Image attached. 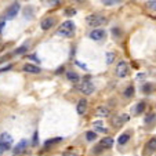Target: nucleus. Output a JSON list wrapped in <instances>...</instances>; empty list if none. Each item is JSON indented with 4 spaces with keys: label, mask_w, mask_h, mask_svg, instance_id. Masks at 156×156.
<instances>
[{
    "label": "nucleus",
    "mask_w": 156,
    "mask_h": 156,
    "mask_svg": "<svg viewBox=\"0 0 156 156\" xmlns=\"http://www.w3.org/2000/svg\"><path fill=\"white\" fill-rule=\"evenodd\" d=\"M24 71L28 72V73H39V72H40V68H39V66H36V65L27 64L24 66Z\"/></svg>",
    "instance_id": "16"
},
{
    "label": "nucleus",
    "mask_w": 156,
    "mask_h": 156,
    "mask_svg": "<svg viewBox=\"0 0 156 156\" xmlns=\"http://www.w3.org/2000/svg\"><path fill=\"white\" fill-rule=\"evenodd\" d=\"M54 24H55V20H54V18H51V17H48V18H44V20L41 21L40 27H41V29H43V30H48L50 28H53Z\"/></svg>",
    "instance_id": "10"
},
{
    "label": "nucleus",
    "mask_w": 156,
    "mask_h": 156,
    "mask_svg": "<svg viewBox=\"0 0 156 156\" xmlns=\"http://www.w3.org/2000/svg\"><path fill=\"white\" fill-rule=\"evenodd\" d=\"M145 108H147V104H145L144 101H141V102L136 104V105L133 106V113H134V115H141L145 111Z\"/></svg>",
    "instance_id": "13"
},
{
    "label": "nucleus",
    "mask_w": 156,
    "mask_h": 156,
    "mask_svg": "<svg viewBox=\"0 0 156 156\" xmlns=\"http://www.w3.org/2000/svg\"><path fill=\"white\" fill-rule=\"evenodd\" d=\"M4 27H6V21H4L3 18H2V20H0V32H3Z\"/></svg>",
    "instance_id": "30"
},
{
    "label": "nucleus",
    "mask_w": 156,
    "mask_h": 156,
    "mask_svg": "<svg viewBox=\"0 0 156 156\" xmlns=\"http://www.w3.org/2000/svg\"><path fill=\"white\" fill-rule=\"evenodd\" d=\"M156 120V115L155 113H149V115L145 118V124H152Z\"/></svg>",
    "instance_id": "23"
},
{
    "label": "nucleus",
    "mask_w": 156,
    "mask_h": 156,
    "mask_svg": "<svg viewBox=\"0 0 156 156\" xmlns=\"http://www.w3.org/2000/svg\"><path fill=\"white\" fill-rule=\"evenodd\" d=\"M118 3H120V0H102V4H105V6H112V4Z\"/></svg>",
    "instance_id": "27"
},
{
    "label": "nucleus",
    "mask_w": 156,
    "mask_h": 156,
    "mask_svg": "<svg viewBox=\"0 0 156 156\" xmlns=\"http://www.w3.org/2000/svg\"><path fill=\"white\" fill-rule=\"evenodd\" d=\"M27 147H28L27 140H21V141L14 147V151H12V152H14V155H20V153H22L25 149H27Z\"/></svg>",
    "instance_id": "9"
},
{
    "label": "nucleus",
    "mask_w": 156,
    "mask_h": 156,
    "mask_svg": "<svg viewBox=\"0 0 156 156\" xmlns=\"http://www.w3.org/2000/svg\"><path fill=\"white\" fill-rule=\"evenodd\" d=\"M47 3L48 4H57V3H59V0H47Z\"/></svg>",
    "instance_id": "33"
},
{
    "label": "nucleus",
    "mask_w": 156,
    "mask_h": 156,
    "mask_svg": "<svg viewBox=\"0 0 156 156\" xmlns=\"http://www.w3.org/2000/svg\"><path fill=\"white\" fill-rule=\"evenodd\" d=\"M147 7L152 11H156V0H151V2H147Z\"/></svg>",
    "instance_id": "26"
},
{
    "label": "nucleus",
    "mask_w": 156,
    "mask_h": 156,
    "mask_svg": "<svg viewBox=\"0 0 156 156\" xmlns=\"http://www.w3.org/2000/svg\"><path fill=\"white\" fill-rule=\"evenodd\" d=\"M133 94H134V87H133V86H129V87L124 90V93H123V95L126 98H131Z\"/></svg>",
    "instance_id": "20"
},
{
    "label": "nucleus",
    "mask_w": 156,
    "mask_h": 156,
    "mask_svg": "<svg viewBox=\"0 0 156 156\" xmlns=\"http://www.w3.org/2000/svg\"><path fill=\"white\" fill-rule=\"evenodd\" d=\"M39 144V134H37V131L33 134V145H37Z\"/></svg>",
    "instance_id": "29"
},
{
    "label": "nucleus",
    "mask_w": 156,
    "mask_h": 156,
    "mask_svg": "<svg viewBox=\"0 0 156 156\" xmlns=\"http://www.w3.org/2000/svg\"><path fill=\"white\" fill-rule=\"evenodd\" d=\"M62 156H79V155H77V153H73V152H69L68 151V152H65Z\"/></svg>",
    "instance_id": "31"
},
{
    "label": "nucleus",
    "mask_w": 156,
    "mask_h": 156,
    "mask_svg": "<svg viewBox=\"0 0 156 156\" xmlns=\"http://www.w3.org/2000/svg\"><path fill=\"white\" fill-rule=\"evenodd\" d=\"M105 36H106V32L104 29H101V28H97V29H94V30H91V32H90V37H91L94 41L104 40V39H105Z\"/></svg>",
    "instance_id": "6"
},
{
    "label": "nucleus",
    "mask_w": 156,
    "mask_h": 156,
    "mask_svg": "<svg viewBox=\"0 0 156 156\" xmlns=\"http://www.w3.org/2000/svg\"><path fill=\"white\" fill-rule=\"evenodd\" d=\"M86 109H87V101L84 100V98H82V100L77 102V106H76V111L79 115H83V113L86 112Z\"/></svg>",
    "instance_id": "14"
},
{
    "label": "nucleus",
    "mask_w": 156,
    "mask_h": 156,
    "mask_svg": "<svg viewBox=\"0 0 156 156\" xmlns=\"http://www.w3.org/2000/svg\"><path fill=\"white\" fill-rule=\"evenodd\" d=\"M152 90H153V84H151V83H147V84H144V87H142V91H144L145 94L152 93Z\"/></svg>",
    "instance_id": "24"
},
{
    "label": "nucleus",
    "mask_w": 156,
    "mask_h": 156,
    "mask_svg": "<svg viewBox=\"0 0 156 156\" xmlns=\"http://www.w3.org/2000/svg\"><path fill=\"white\" fill-rule=\"evenodd\" d=\"M93 127H94V130L95 131H98V133H108V129L104 127V124H102V122L101 120L94 122V123H93Z\"/></svg>",
    "instance_id": "17"
},
{
    "label": "nucleus",
    "mask_w": 156,
    "mask_h": 156,
    "mask_svg": "<svg viewBox=\"0 0 156 156\" xmlns=\"http://www.w3.org/2000/svg\"><path fill=\"white\" fill-rule=\"evenodd\" d=\"M129 119H130V116L127 115V113H122V115H118L115 119H113L112 124L113 126H116V127H120V126H123L124 123H127Z\"/></svg>",
    "instance_id": "7"
},
{
    "label": "nucleus",
    "mask_w": 156,
    "mask_h": 156,
    "mask_svg": "<svg viewBox=\"0 0 156 156\" xmlns=\"http://www.w3.org/2000/svg\"><path fill=\"white\" fill-rule=\"evenodd\" d=\"M28 51V46H21V47H18L17 50L14 51V54H17V55H20V54H24Z\"/></svg>",
    "instance_id": "25"
},
{
    "label": "nucleus",
    "mask_w": 156,
    "mask_h": 156,
    "mask_svg": "<svg viewBox=\"0 0 156 156\" xmlns=\"http://www.w3.org/2000/svg\"><path fill=\"white\" fill-rule=\"evenodd\" d=\"M3 152H6V151H4V148H2V147H0V156L3 155Z\"/></svg>",
    "instance_id": "36"
},
{
    "label": "nucleus",
    "mask_w": 156,
    "mask_h": 156,
    "mask_svg": "<svg viewBox=\"0 0 156 156\" xmlns=\"http://www.w3.org/2000/svg\"><path fill=\"white\" fill-rule=\"evenodd\" d=\"M29 58H30V59H33V61H36V62H40V61H39V58H37L36 55H30Z\"/></svg>",
    "instance_id": "34"
},
{
    "label": "nucleus",
    "mask_w": 156,
    "mask_h": 156,
    "mask_svg": "<svg viewBox=\"0 0 156 156\" xmlns=\"http://www.w3.org/2000/svg\"><path fill=\"white\" fill-rule=\"evenodd\" d=\"M113 59H115V54L113 53H106V64H112Z\"/></svg>",
    "instance_id": "28"
},
{
    "label": "nucleus",
    "mask_w": 156,
    "mask_h": 156,
    "mask_svg": "<svg viewBox=\"0 0 156 156\" xmlns=\"http://www.w3.org/2000/svg\"><path fill=\"white\" fill-rule=\"evenodd\" d=\"M77 88H79V91L83 93L84 95H90L94 91V86H93V83L90 82V80H83V82H80Z\"/></svg>",
    "instance_id": "3"
},
{
    "label": "nucleus",
    "mask_w": 156,
    "mask_h": 156,
    "mask_svg": "<svg viewBox=\"0 0 156 156\" xmlns=\"http://www.w3.org/2000/svg\"><path fill=\"white\" fill-rule=\"evenodd\" d=\"M129 73V64L126 61H120L116 65V76L118 77H126Z\"/></svg>",
    "instance_id": "4"
},
{
    "label": "nucleus",
    "mask_w": 156,
    "mask_h": 156,
    "mask_svg": "<svg viewBox=\"0 0 156 156\" xmlns=\"http://www.w3.org/2000/svg\"><path fill=\"white\" fill-rule=\"evenodd\" d=\"M129 140H130V134H129V133H123V134H120L118 142L120 145H124V144H127V142H129Z\"/></svg>",
    "instance_id": "18"
},
{
    "label": "nucleus",
    "mask_w": 156,
    "mask_h": 156,
    "mask_svg": "<svg viewBox=\"0 0 156 156\" xmlns=\"http://www.w3.org/2000/svg\"><path fill=\"white\" fill-rule=\"evenodd\" d=\"M12 144V137L10 136L9 133H3L0 134V147L4 148V151H9L10 147Z\"/></svg>",
    "instance_id": "5"
},
{
    "label": "nucleus",
    "mask_w": 156,
    "mask_h": 156,
    "mask_svg": "<svg viewBox=\"0 0 156 156\" xmlns=\"http://www.w3.org/2000/svg\"><path fill=\"white\" fill-rule=\"evenodd\" d=\"M86 22H87L90 27L97 28V27H101V25L106 24L108 20L100 14H91V15H87V17H86Z\"/></svg>",
    "instance_id": "2"
},
{
    "label": "nucleus",
    "mask_w": 156,
    "mask_h": 156,
    "mask_svg": "<svg viewBox=\"0 0 156 156\" xmlns=\"http://www.w3.org/2000/svg\"><path fill=\"white\" fill-rule=\"evenodd\" d=\"M66 77H68V79L71 80V82H77V80L80 79L79 75L75 73V72H68V73H66Z\"/></svg>",
    "instance_id": "21"
},
{
    "label": "nucleus",
    "mask_w": 156,
    "mask_h": 156,
    "mask_svg": "<svg viewBox=\"0 0 156 156\" xmlns=\"http://www.w3.org/2000/svg\"><path fill=\"white\" fill-rule=\"evenodd\" d=\"M10 58V55H6V57H2L0 58V62H3V61H6V59H9Z\"/></svg>",
    "instance_id": "35"
},
{
    "label": "nucleus",
    "mask_w": 156,
    "mask_h": 156,
    "mask_svg": "<svg viewBox=\"0 0 156 156\" xmlns=\"http://www.w3.org/2000/svg\"><path fill=\"white\" fill-rule=\"evenodd\" d=\"M97 138V133L95 131H87L86 133V140L87 141H94Z\"/></svg>",
    "instance_id": "22"
},
{
    "label": "nucleus",
    "mask_w": 156,
    "mask_h": 156,
    "mask_svg": "<svg viewBox=\"0 0 156 156\" xmlns=\"http://www.w3.org/2000/svg\"><path fill=\"white\" fill-rule=\"evenodd\" d=\"M62 138L61 137H55V138H51V140H47V141L44 142V145L46 147H50V145H54V144H58V142H61Z\"/></svg>",
    "instance_id": "19"
},
{
    "label": "nucleus",
    "mask_w": 156,
    "mask_h": 156,
    "mask_svg": "<svg viewBox=\"0 0 156 156\" xmlns=\"http://www.w3.org/2000/svg\"><path fill=\"white\" fill-rule=\"evenodd\" d=\"M73 33H75V24L71 20L62 22L61 27L58 28V35L65 36V37H72Z\"/></svg>",
    "instance_id": "1"
},
{
    "label": "nucleus",
    "mask_w": 156,
    "mask_h": 156,
    "mask_svg": "<svg viewBox=\"0 0 156 156\" xmlns=\"http://www.w3.org/2000/svg\"><path fill=\"white\" fill-rule=\"evenodd\" d=\"M113 142H115V140H113L112 137H105V138L101 140L100 145L104 148V149H111V148L113 147Z\"/></svg>",
    "instance_id": "12"
},
{
    "label": "nucleus",
    "mask_w": 156,
    "mask_h": 156,
    "mask_svg": "<svg viewBox=\"0 0 156 156\" xmlns=\"http://www.w3.org/2000/svg\"><path fill=\"white\" fill-rule=\"evenodd\" d=\"M76 2H84V0H76Z\"/></svg>",
    "instance_id": "37"
},
{
    "label": "nucleus",
    "mask_w": 156,
    "mask_h": 156,
    "mask_svg": "<svg viewBox=\"0 0 156 156\" xmlns=\"http://www.w3.org/2000/svg\"><path fill=\"white\" fill-rule=\"evenodd\" d=\"M156 151V137H152V138L149 140V141L147 142V145H145V153H152Z\"/></svg>",
    "instance_id": "11"
},
{
    "label": "nucleus",
    "mask_w": 156,
    "mask_h": 156,
    "mask_svg": "<svg viewBox=\"0 0 156 156\" xmlns=\"http://www.w3.org/2000/svg\"><path fill=\"white\" fill-rule=\"evenodd\" d=\"M76 64H77V66H82L83 69H87V66H86V65L83 64V62H80V61H76Z\"/></svg>",
    "instance_id": "32"
},
{
    "label": "nucleus",
    "mask_w": 156,
    "mask_h": 156,
    "mask_svg": "<svg viewBox=\"0 0 156 156\" xmlns=\"http://www.w3.org/2000/svg\"><path fill=\"white\" fill-rule=\"evenodd\" d=\"M95 115H97L98 118H106V116L109 115V109L105 108V106H98L97 111H95Z\"/></svg>",
    "instance_id": "15"
},
{
    "label": "nucleus",
    "mask_w": 156,
    "mask_h": 156,
    "mask_svg": "<svg viewBox=\"0 0 156 156\" xmlns=\"http://www.w3.org/2000/svg\"><path fill=\"white\" fill-rule=\"evenodd\" d=\"M18 11H20V3H17V2H15V3H14V4H11V6H10V9L7 10L6 17L11 20V18H14L15 15L18 14Z\"/></svg>",
    "instance_id": "8"
}]
</instances>
